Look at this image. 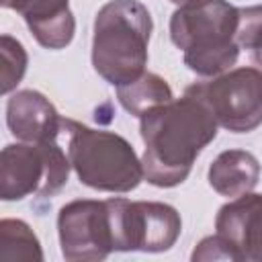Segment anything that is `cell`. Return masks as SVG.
I'll list each match as a JSON object with an SVG mask.
<instances>
[{"label": "cell", "mask_w": 262, "mask_h": 262, "mask_svg": "<svg viewBox=\"0 0 262 262\" xmlns=\"http://www.w3.org/2000/svg\"><path fill=\"white\" fill-rule=\"evenodd\" d=\"M217 121L196 96L184 94L139 117V133L145 143L141 158L143 178L158 188L182 184L199 154L217 137Z\"/></svg>", "instance_id": "cell-1"}, {"label": "cell", "mask_w": 262, "mask_h": 262, "mask_svg": "<svg viewBox=\"0 0 262 262\" xmlns=\"http://www.w3.org/2000/svg\"><path fill=\"white\" fill-rule=\"evenodd\" d=\"M154 20L139 0H111L94 16L92 66L111 86L133 82L145 72Z\"/></svg>", "instance_id": "cell-2"}, {"label": "cell", "mask_w": 262, "mask_h": 262, "mask_svg": "<svg viewBox=\"0 0 262 262\" xmlns=\"http://www.w3.org/2000/svg\"><path fill=\"white\" fill-rule=\"evenodd\" d=\"M239 8L227 0H207L196 6H180L170 16V39L182 49L184 63L201 78H215L239 57L235 41Z\"/></svg>", "instance_id": "cell-3"}, {"label": "cell", "mask_w": 262, "mask_h": 262, "mask_svg": "<svg viewBox=\"0 0 262 262\" xmlns=\"http://www.w3.org/2000/svg\"><path fill=\"white\" fill-rule=\"evenodd\" d=\"M66 151L78 180L100 192H131L143 180V166L133 145L115 131L92 129L63 119Z\"/></svg>", "instance_id": "cell-4"}, {"label": "cell", "mask_w": 262, "mask_h": 262, "mask_svg": "<svg viewBox=\"0 0 262 262\" xmlns=\"http://www.w3.org/2000/svg\"><path fill=\"white\" fill-rule=\"evenodd\" d=\"M70 158L57 141H16L0 154V199L23 201L25 196H51L59 192L70 176Z\"/></svg>", "instance_id": "cell-5"}, {"label": "cell", "mask_w": 262, "mask_h": 262, "mask_svg": "<svg viewBox=\"0 0 262 262\" xmlns=\"http://www.w3.org/2000/svg\"><path fill=\"white\" fill-rule=\"evenodd\" d=\"M203 100L219 127L250 133L262 125V70L242 66L186 88Z\"/></svg>", "instance_id": "cell-6"}, {"label": "cell", "mask_w": 262, "mask_h": 262, "mask_svg": "<svg viewBox=\"0 0 262 262\" xmlns=\"http://www.w3.org/2000/svg\"><path fill=\"white\" fill-rule=\"evenodd\" d=\"M113 217L115 252L158 254L170 250L182 231L180 213L158 201L108 199Z\"/></svg>", "instance_id": "cell-7"}, {"label": "cell", "mask_w": 262, "mask_h": 262, "mask_svg": "<svg viewBox=\"0 0 262 262\" xmlns=\"http://www.w3.org/2000/svg\"><path fill=\"white\" fill-rule=\"evenodd\" d=\"M61 254L70 262H98L115 252L111 205L96 199H76L57 213Z\"/></svg>", "instance_id": "cell-8"}, {"label": "cell", "mask_w": 262, "mask_h": 262, "mask_svg": "<svg viewBox=\"0 0 262 262\" xmlns=\"http://www.w3.org/2000/svg\"><path fill=\"white\" fill-rule=\"evenodd\" d=\"M215 233L233 262H262V192L229 199L215 215Z\"/></svg>", "instance_id": "cell-9"}, {"label": "cell", "mask_w": 262, "mask_h": 262, "mask_svg": "<svg viewBox=\"0 0 262 262\" xmlns=\"http://www.w3.org/2000/svg\"><path fill=\"white\" fill-rule=\"evenodd\" d=\"M6 125L18 141L47 143L57 141L63 117L51 100L37 90H18L6 102Z\"/></svg>", "instance_id": "cell-10"}, {"label": "cell", "mask_w": 262, "mask_h": 262, "mask_svg": "<svg viewBox=\"0 0 262 262\" xmlns=\"http://www.w3.org/2000/svg\"><path fill=\"white\" fill-rule=\"evenodd\" d=\"M4 8L18 12L37 43L45 49H63L76 35V18L70 0H0Z\"/></svg>", "instance_id": "cell-11"}, {"label": "cell", "mask_w": 262, "mask_h": 262, "mask_svg": "<svg viewBox=\"0 0 262 262\" xmlns=\"http://www.w3.org/2000/svg\"><path fill=\"white\" fill-rule=\"evenodd\" d=\"M260 162L252 151L225 149L207 170V180L215 192L227 199L242 196L256 188L260 180Z\"/></svg>", "instance_id": "cell-12"}, {"label": "cell", "mask_w": 262, "mask_h": 262, "mask_svg": "<svg viewBox=\"0 0 262 262\" xmlns=\"http://www.w3.org/2000/svg\"><path fill=\"white\" fill-rule=\"evenodd\" d=\"M117 98L127 113H131L133 117H143L147 111L170 102L174 98V92L162 76L143 72L133 82L117 86Z\"/></svg>", "instance_id": "cell-13"}, {"label": "cell", "mask_w": 262, "mask_h": 262, "mask_svg": "<svg viewBox=\"0 0 262 262\" xmlns=\"http://www.w3.org/2000/svg\"><path fill=\"white\" fill-rule=\"evenodd\" d=\"M0 258L2 260H43L41 242L23 219L0 221Z\"/></svg>", "instance_id": "cell-14"}, {"label": "cell", "mask_w": 262, "mask_h": 262, "mask_svg": "<svg viewBox=\"0 0 262 262\" xmlns=\"http://www.w3.org/2000/svg\"><path fill=\"white\" fill-rule=\"evenodd\" d=\"M0 57H2V74H0V92L6 96L10 94L16 84L23 80L29 63V55L23 43L10 35L0 37Z\"/></svg>", "instance_id": "cell-15"}, {"label": "cell", "mask_w": 262, "mask_h": 262, "mask_svg": "<svg viewBox=\"0 0 262 262\" xmlns=\"http://www.w3.org/2000/svg\"><path fill=\"white\" fill-rule=\"evenodd\" d=\"M235 41L250 53L258 70H262V4L239 8V27Z\"/></svg>", "instance_id": "cell-16"}, {"label": "cell", "mask_w": 262, "mask_h": 262, "mask_svg": "<svg viewBox=\"0 0 262 262\" xmlns=\"http://www.w3.org/2000/svg\"><path fill=\"white\" fill-rule=\"evenodd\" d=\"M190 260L192 262H196V260H231V256H229V250L223 244V239L217 233H213L199 242Z\"/></svg>", "instance_id": "cell-17"}, {"label": "cell", "mask_w": 262, "mask_h": 262, "mask_svg": "<svg viewBox=\"0 0 262 262\" xmlns=\"http://www.w3.org/2000/svg\"><path fill=\"white\" fill-rule=\"evenodd\" d=\"M170 2L180 8V6H196V4H203V2H207V0H170Z\"/></svg>", "instance_id": "cell-18"}]
</instances>
